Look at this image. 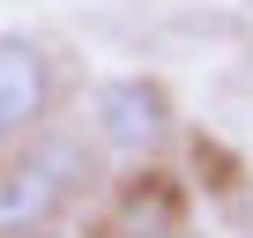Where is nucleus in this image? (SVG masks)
<instances>
[{
	"label": "nucleus",
	"instance_id": "f257e3e1",
	"mask_svg": "<svg viewBox=\"0 0 253 238\" xmlns=\"http://www.w3.org/2000/svg\"><path fill=\"white\" fill-rule=\"evenodd\" d=\"M171 134H179V112H171V89L157 75H112V82H97V97H89V142L104 157L149 164Z\"/></svg>",
	"mask_w": 253,
	"mask_h": 238
},
{
	"label": "nucleus",
	"instance_id": "423d86ee",
	"mask_svg": "<svg viewBox=\"0 0 253 238\" xmlns=\"http://www.w3.org/2000/svg\"><path fill=\"white\" fill-rule=\"evenodd\" d=\"M23 238H67V231H60V223H52V231H23Z\"/></svg>",
	"mask_w": 253,
	"mask_h": 238
},
{
	"label": "nucleus",
	"instance_id": "20e7f679",
	"mask_svg": "<svg viewBox=\"0 0 253 238\" xmlns=\"http://www.w3.org/2000/svg\"><path fill=\"white\" fill-rule=\"evenodd\" d=\"M112 216H119V238H179L186 231V194H179L171 171L134 164L112 194Z\"/></svg>",
	"mask_w": 253,
	"mask_h": 238
},
{
	"label": "nucleus",
	"instance_id": "7ed1b4c3",
	"mask_svg": "<svg viewBox=\"0 0 253 238\" xmlns=\"http://www.w3.org/2000/svg\"><path fill=\"white\" fill-rule=\"evenodd\" d=\"M67 208H75V194L45 164H30L23 149H8V164H0V238L52 231V223H67Z\"/></svg>",
	"mask_w": 253,
	"mask_h": 238
},
{
	"label": "nucleus",
	"instance_id": "39448f33",
	"mask_svg": "<svg viewBox=\"0 0 253 238\" xmlns=\"http://www.w3.org/2000/svg\"><path fill=\"white\" fill-rule=\"evenodd\" d=\"M23 157H30V164H45V171H52V179H60V186L75 194V201H82V194H89V186L104 179V164H97L104 149H97V142H89L82 127H52V119H45V127H38L30 142H23Z\"/></svg>",
	"mask_w": 253,
	"mask_h": 238
},
{
	"label": "nucleus",
	"instance_id": "0eeeda50",
	"mask_svg": "<svg viewBox=\"0 0 253 238\" xmlns=\"http://www.w3.org/2000/svg\"><path fill=\"white\" fill-rule=\"evenodd\" d=\"M179 238H194V231H179Z\"/></svg>",
	"mask_w": 253,
	"mask_h": 238
},
{
	"label": "nucleus",
	"instance_id": "f03ea898",
	"mask_svg": "<svg viewBox=\"0 0 253 238\" xmlns=\"http://www.w3.org/2000/svg\"><path fill=\"white\" fill-rule=\"evenodd\" d=\"M60 104V67L38 38L0 30V149H23Z\"/></svg>",
	"mask_w": 253,
	"mask_h": 238
}]
</instances>
